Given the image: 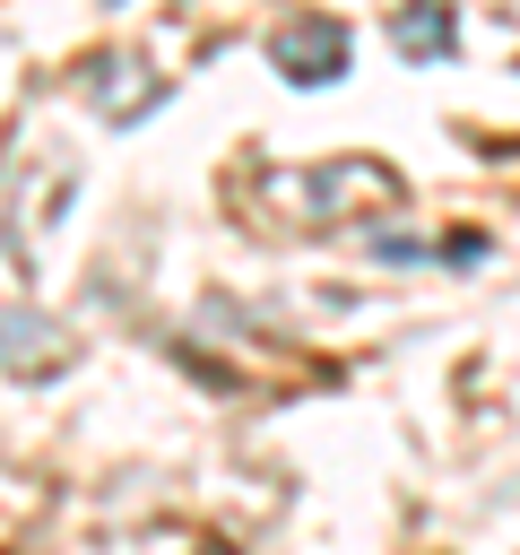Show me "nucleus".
Listing matches in <instances>:
<instances>
[{"instance_id": "f257e3e1", "label": "nucleus", "mask_w": 520, "mask_h": 555, "mask_svg": "<svg viewBox=\"0 0 520 555\" xmlns=\"http://www.w3.org/2000/svg\"><path fill=\"white\" fill-rule=\"evenodd\" d=\"M277 61H286L295 87H303V78H338L347 35H338V26H286V35H277Z\"/></svg>"}, {"instance_id": "f03ea898", "label": "nucleus", "mask_w": 520, "mask_h": 555, "mask_svg": "<svg viewBox=\"0 0 520 555\" xmlns=\"http://www.w3.org/2000/svg\"><path fill=\"white\" fill-rule=\"evenodd\" d=\"M0 356H9V364H61V338H52L43 321H9V312H0Z\"/></svg>"}, {"instance_id": "7ed1b4c3", "label": "nucleus", "mask_w": 520, "mask_h": 555, "mask_svg": "<svg viewBox=\"0 0 520 555\" xmlns=\"http://www.w3.org/2000/svg\"><path fill=\"white\" fill-rule=\"evenodd\" d=\"M399 43H407V52H451V17H442V9H407V17H399Z\"/></svg>"}]
</instances>
